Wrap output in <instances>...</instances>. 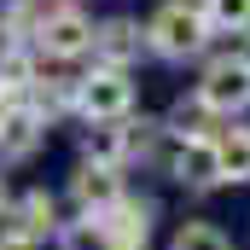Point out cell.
Masks as SVG:
<instances>
[{
  "label": "cell",
  "mask_w": 250,
  "mask_h": 250,
  "mask_svg": "<svg viewBox=\"0 0 250 250\" xmlns=\"http://www.w3.org/2000/svg\"><path fill=\"white\" fill-rule=\"evenodd\" d=\"M209 18H204V0H163L151 18H146V47L151 59L163 64H187L209 47Z\"/></svg>",
  "instance_id": "obj_1"
},
{
  "label": "cell",
  "mask_w": 250,
  "mask_h": 250,
  "mask_svg": "<svg viewBox=\"0 0 250 250\" xmlns=\"http://www.w3.org/2000/svg\"><path fill=\"white\" fill-rule=\"evenodd\" d=\"M221 123H233V117H245L250 111V53H215V59L204 64V76H198V87H192Z\"/></svg>",
  "instance_id": "obj_2"
},
{
  "label": "cell",
  "mask_w": 250,
  "mask_h": 250,
  "mask_svg": "<svg viewBox=\"0 0 250 250\" xmlns=\"http://www.w3.org/2000/svg\"><path fill=\"white\" fill-rule=\"evenodd\" d=\"M76 111L87 123H128L134 117V82H128V70L93 64V76L76 82Z\"/></svg>",
  "instance_id": "obj_3"
},
{
  "label": "cell",
  "mask_w": 250,
  "mask_h": 250,
  "mask_svg": "<svg viewBox=\"0 0 250 250\" xmlns=\"http://www.w3.org/2000/svg\"><path fill=\"white\" fill-rule=\"evenodd\" d=\"M169 181L187 187V192H215V187H227V169H221V146H215V134L175 140V151H169Z\"/></svg>",
  "instance_id": "obj_4"
},
{
  "label": "cell",
  "mask_w": 250,
  "mask_h": 250,
  "mask_svg": "<svg viewBox=\"0 0 250 250\" xmlns=\"http://www.w3.org/2000/svg\"><path fill=\"white\" fill-rule=\"evenodd\" d=\"M93 35H99V23H93L76 0H64L59 12L41 23L35 53H41V59H82V53H93Z\"/></svg>",
  "instance_id": "obj_5"
},
{
  "label": "cell",
  "mask_w": 250,
  "mask_h": 250,
  "mask_svg": "<svg viewBox=\"0 0 250 250\" xmlns=\"http://www.w3.org/2000/svg\"><path fill=\"white\" fill-rule=\"evenodd\" d=\"M123 198H128L123 169H105V163H76V169H70V204H76L82 215H105V209H117Z\"/></svg>",
  "instance_id": "obj_6"
},
{
  "label": "cell",
  "mask_w": 250,
  "mask_h": 250,
  "mask_svg": "<svg viewBox=\"0 0 250 250\" xmlns=\"http://www.w3.org/2000/svg\"><path fill=\"white\" fill-rule=\"evenodd\" d=\"M41 140H47V117L23 99V105H12L6 117H0V163H29L35 151H41Z\"/></svg>",
  "instance_id": "obj_7"
},
{
  "label": "cell",
  "mask_w": 250,
  "mask_h": 250,
  "mask_svg": "<svg viewBox=\"0 0 250 250\" xmlns=\"http://www.w3.org/2000/svg\"><path fill=\"white\" fill-rule=\"evenodd\" d=\"M6 227L12 233H23V239H35V245H47V239H59V198L47 187H29L18 192V204H12V215H6Z\"/></svg>",
  "instance_id": "obj_8"
},
{
  "label": "cell",
  "mask_w": 250,
  "mask_h": 250,
  "mask_svg": "<svg viewBox=\"0 0 250 250\" xmlns=\"http://www.w3.org/2000/svg\"><path fill=\"white\" fill-rule=\"evenodd\" d=\"M140 53H151V47H146V29H140L134 18H105V23H99V35H93V64L128 70V64H140Z\"/></svg>",
  "instance_id": "obj_9"
},
{
  "label": "cell",
  "mask_w": 250,
  "mask_h": 250,
  "mask_svg": "<svg viewBox=\"0 0 250 250\" xmlns=\"http://www.w3.org/2000/svg\"><path fill=\"white\" fill-rule=\"evenodd\" d=\"M128 123H87V134H82V163H105V169L134 163V128Z\"/></svg>",
  "instance_id": "obj_10"
},
{
  "label": "cell",
  "mask_w": 250,
  "mask_h": 250,
  "mask_svg": "<svg viewBox=\"0 0 250 250\" xmlns=\"http://www.w3.org/2000/svg\"><path fill=\"white\" fill-rule=\"evenodd\" d=\"M35 82H41V53L23 41H0V93L12 105H23L35 93Z\"/></svg>",
  "instance_id": "obj_11"
},
{
  "label": "cell",
  "mask_w": 250,
  "mask_h": 250,
  "mask_svg": "<svg viewBox=\"0 0 250 250\" xmlns=\"http://www.w3.org/2000/svg\"><path fill=\"white\" fill-rule=\"evenodd\" d=\"M151 198H134L128 192L117 209H105V221H111V233H117V245L123 250H146V239H151Z\"/></svg>",
  "instance_id": "obj_12"
},
{
  "label": "cell",
  "mask_w": 250,
  "mask_h": 250,
  "mask_svg": "<svg viewBox=\"0 0 250 250\" xmlns=\"http://www.w3.org/2000/svg\"><path fill=\"white\" fill-rule=\"evenodd\" d=\"M59 6H64V0H12V6L0 12V35H6V41H23V47H35L41 23H47Z\"/></svg>",
  "instance_id": "obj_13"
},
{
  "label": "cell",
  "mask_w": 250,
  "mask_h": 250,
  "mask_svg": "<svg viewBox=\"0 0 250 250\" xmlns=\"http://www.w3.org/2000/svg\"><path fill=\"white\" fill-rule=\"evenodd\" d=\"M53 245H59V250H123L105 215H76V221H64Z\"/></svg>",
  "instance_id": "obj_14"
},
{
  "label": "cell",
  "mask_w": 250,
  "mask_h": 250,
  "mask_svg": "<svg viewBox=\"0 0 250 250\" xmlns=\"http://www.w3.org/2000/svg\"><path fill=\"white\" fill-rule=\"evenodd\" d=\"M215 146H221V169H227V187H245L250 181V128L233 123L215 134Z\"/></svg>",
  "instance_id": "obj_15"
},
{
  "label": "cell",
  "mask_w": 250,
  "mask_h": 250,
  "mask_svg": "<svg viewBox=\"0 0 250 250\" xmlns=\"http://www.w3.org/2000/svg\"><path fill=\"white\" fill-rule=\"evenodd\" d=\"M169 250H233V239L215 227V221H181L169 233Z\"/></svg>",
  "instance_id": "obj_16"
},
{
  "label": "cell",
  "mask_w": 250,
  "mask_h": 250,
  "mask_svg": "<svg viewBox=\"0 0 250 250\" xmlns=\"http://www.w3.org/2000/svg\"><path fill=\"white\" fill-rule=\"evenodd\" d=\"M204 18L215 35H250V0H204Z\"/></svg>",
  "instance_id": "obj_17"
},
{
  "label": "cell",
  "mask_w": 250,
  "mask_h": 250,
  "mask_svg": "<svg viewBox=\"0 0 250 250\" xmlns=\"http://www.w3.org/2000/svg\"><path fill=\"white\" fill-rule=\"evenodd\" d=\"M29 105L53 123L64 111H76V82H35V93H29Z\"/></svg>",
  "instance_id": "obj_18"
},
{
  "label": "cell",
  "mask_w": 250,
  "mask_h": 250,
  "mask_svg": "<svg viewBox=\"0 0 250 250\" xmlns=\"http://www.w3.org/2000/svg\"><path fill=\"white\" fill-rule=\"evenodd\" d=\"M0 250H41V245L23 239V233H12V227H0Z\"/></svg>",
  "instance_id": "obj_19"
},
{
  "label": "cell",
  "mask_w": 250,
  "mask_h": 250,
  "mask_svg": "<svg viewBox=\"0 0 250 250\" xmlns=\"http://www.w3.org/2000/svg\"><path fill=\"white\" fill-rule=\"evenodd\" d=\"M12 204H18V198H12V187H6V175H0V221L12 215Z\"/></svg>",
  "instance_id": "obj_20"
}]
</instances>
